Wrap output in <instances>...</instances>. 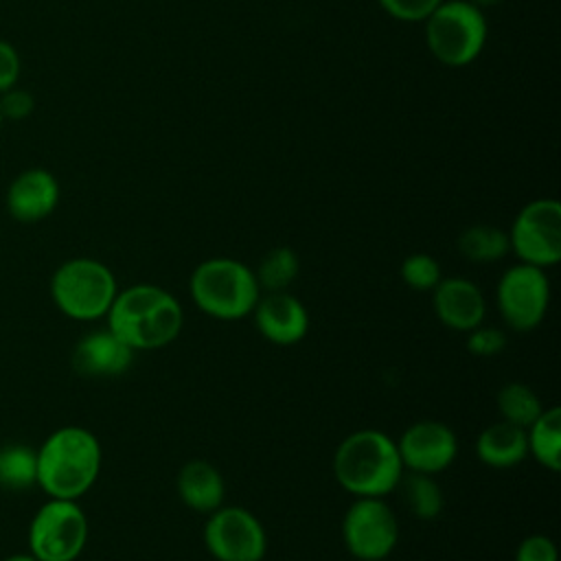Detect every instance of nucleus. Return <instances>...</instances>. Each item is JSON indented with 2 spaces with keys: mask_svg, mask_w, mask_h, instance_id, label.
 Listing matches in <instances>:
<instances>
[{
  "mask_svg": "<svg viewBox=\"0 0 561 561\" xmlns=\"http://www.w3.org/2000/svg\"><path fill=\"white\" fill-rule=\"evenodd\" d=\"M105 322L134 353L158 351L178 340L184 327V311L180 300L164 287L136 283L118 289Z\"/></svg>",
  "mask_w": 561,
  "mask_h": 561,
  "instance_id": "nucleus-1",
  "label": "nucleus"
},
{
  "mask_svg": "<svg viewBox=\"0 0 561 561\" xmlns=\"http://www.w3.org/2000/svg\"><path fill=\"white\" fill-rule=\"evenodd\" d=\"M37 486L48 497L79 500L96 482L103 465L99 438L81 425H64L50 432L35 449Z\"/></svg>",
  "mask_w": 561,
  "mask_h": 561,
  "instance_id": "nucleus-2",
  "label": "nucleus"
},
{
  "mask_svg": "<svg viewBox=\"0 0 561 561\" xmlns=\"http://www.w3.org/2000/svg\"><path fill=\"white\" fill-rule=\"evenodd\" d=\"M333 476L353 497H386L403 476V462L392 440L381 430L351 432L333 454Z\"/></svg>",
  "mask_w": 561,
  "mask_h": 561,
  "instance_id": "nucleus-3",
  "label": "nucleus"
},
{
  "mask_svg": "<svg viewBox=\"0 0 561 561\" xmlns=\"http://www.w3.org/2000/svg\"><path fill=\"white\" fill-rule=\"evenodd\" d=\"M195 307L215 320H241L252 313L261 298L254 270L230 256L202 261L188 278Z\"/></svg>",
  "mask_w": 561,
  "mask_h": 561,
  "instance_id": "nucleus-4",
  "label": "nucleus"
},
{
  "mask_svg": "<svg viewBox=\"0 0 561 561\" xmlns=\"http://www.w3.org/2000/svg\"><path fill=\"white\" fill-rule=\"evenodd\" d=\"M118 283L114 272L90 256H75L64 261L50 276V298L55 307L79 322L105 318Z\"/></svg>",
  "mask_w": 561,
  "mask_h": 561,
  "instance_id": "nucleus-5",
  "label": "nucleus"
},
{
  "mask_svg": "<svg viewBox=\"0 0 561 561\" xmlns=\"http://www.w3.org/2000/svg\"><path fill=\"white\" fill-rule=\"evenodd\" d=\"M423 24L430 53L445 66H467L484 48L486 20L471 0H443Z\"/></svg>",
  "mask_w": 561,
  "mask_h": 561,
  "instance_id": "nucleus-6",
  "label": "nucleus"
},
{
  "mask_svg": "<svg viewBox=\"0 0 561 561\" xmlns=\"http://www.w3.org/2000/svg\"><path fill=\"white\" fill-rule=\"evenodd\" d=\"M88 533V517L77 500L48 497L28 524V552L37 561H77Z\"/></svg>",
  "mask_w": 561,
  "mask_h": 561,
  "instance_id": "nucleus-7",
  "label": "nucleus"
},
{
  "mask_svg": "<svg viewBox=\"0 0 561 561\" xmlns=\"http://www.w3.org/2000/svg\"><path fill=\"white\" fill-rule=\"evenodd\" d=\"M511 252L519 263L552 267L561 261V204L550 197L528 202L508 230Z\"/></svg>",
  "mask_w": 561,
  "mask_h": 561,
  "instance_id": "nucleus-8",
  "label": "nucleus"
},
{
  "mask_svg": "<svg viewBox=\"0 0 561 561\" xmlns=\"http://www.w3.org/2000/svg\"><path fill=\"white\" fill-rule=\"evenodd\" d=\"M495 305L504 324L517 333L537 329L550 307V280L546 270L515 263L497 280Z\"/></svg>",
  "mask_w": 561,
  "mask_h": 561,
  "instance_id": "nucleus-9",
  "label": "nucleus"
},
{
  "mask_svg": "<svg viewBox=\"0 0 561 561\" xmlns=\"http://www.w3.org/2000/svg\"><path fill=\"white\" fill-rule=\"evenodd\" d=\"M204 548L215 561H263L267 535L261 519L243 506H219L202 530Z\"/></svg>",
  "mask_w": 561,
  "mask_h": 561,
  "instance_id": "nucleus-10",
  "label": "nucleus"
},
{
  "mask_svg": "<svg viewBox=\"0 0 561 561\" xmlns=\"http://www.w3.org/2000/svg\"><path fill=\"white\" fill-rule=\"evenodd\" d=\"M342 541L357 561H383L399 543V519L383 497H355L342 519Z\"/></svg>",
  "mask_w": 561,
  "mask_h": 561,
  "instance_id": "nucleus-11",
  "label": "nucleus"
},
{
  "mask_svg": "<svg viewBox=\"0 0 561 561\" xmlns=\"http://www.w3.org/2000/svg\"><path fill=\"white\" fill-rule=\"evenodd\" d=\"M397 449L405 471L436 476L454 465L458 456V438L449 425L425 419L403 430Z\"/></svg>",
  "mask_w": 561,
  "mask_h": 561,
  "instance_id": "nucleus-12",
  "label": "nucleus"
},
{
  "mask_svg": "<svg viewBox=\"0 0 561 561\" xmlns=\"http://www.w3.org/2000/svg\"><path fill=\"white\" fill-rule=\"evenodd\" d=\"M256 331L276 346H294L309 333V311L300 298L285 291H263L252 313Z\"/></svg>",
  "mask_w": 561,
  "mask_h": 561,
  "instance_id": "nucleus-13",
  "label": "nucleus"
},
{
  "mask_svg": "<svg viewBox=\"0 0 561 561\" xmlns=\"http://www.w3.org/2000/svg\"><path fill=\"white\" fill-rule=\"evenodd\" d=\"M432 307L440 324L458 333H469L486 318V298L482 289L473 280L460 276L438 280L432 289Z\"/></svg>",
  "mask_w": 561,
  "mask_h": 561,
  "instance_id": "nucleus-14",
  "label": "nucleus"
},
{
  "mask_svg": "<svg viewBox=\"0 0 561 561\" xmlns=\"http://www.w3.org/2000/svg\"><path fill=\"white\" fill-rule=\"evenodd\" d=\"M134 351L107 327L85 333L72 348V368L83 377H121L134 362Z\"/></svg>",
  "mask_w": 561,
  "mask_h": 561,
  "instance_id": "nucleus-15",
  "label": "nucleus"
},
{
  "mask_svg": "<svg viewBox=\"0 0 561 561\" xmlns=\"http://www.w3.org/2000/svg\"><path fill=\"white\" fill-rule=\"evenodd\" d=\"M59 204V182L42 167L26 169L7 188V210L15 221L35 224L46 219Z\"/></svg>",
  "mask_w": 561,
  "mask_h": 561,
  "instance_id": "nucleus-16",
  "label": "nucleus"
},
{
  "mask_svg": "<svg viewBox=\"0 0 561 561\" xmlns=\"http://www.w3.org/2000/svg\"><path fill=\"white\" fill-rule=\"evenodd\" d=\"M175 491L186 508L202 515L217 511L226 500V482L221 471L202 458H193L180 467L175 476Z\"/></svg>",
  "mask_w": 561,
  "mask_h": 561,
  "instance_id": "nucleus-17",
  "label": "nucleus"
},
{
  "mask_svg": "<svg viewBox=\"0 0 561 561\" xmlns=\"http://www.w3.org/2000/svg\"><path fill=\"white\" fill-rule=\"evenodd\" d=\"M476 456L482 465L491 469H513L522 465L528 456L526 430L497 421L486 425L476 440Z\"/></svg>",
  "mask_w": 561,
  "mask_h": 561,
  "instance_id": "nucleus-18",
  "label": "nucleus"
},
{
  "mask_svg": "<svg viewBox=\"0 0 561 561\" xmlns=\"http://www.w3.org/2000/svg\"><path fill=\"white\" fill-rule=\"evenodd\" d=\"M528 454L548 471H561V408L548 405L526 427Z\"/></svg>",
  "mask_w": 561,
  "mask_h": 561,
  "instance_id": "nucleus-19",
  "label": "nucleus"
},
{
  "mask_svg": "<svg viewBox=\"0 0 561 561\" xmlns=\"http://www.w3.org/2000/svg\"><path fill=\"white\" fill-rule=\"evenodd\" d=\"M456 245L458 252L471 263H495L511 252L508 232L489 224H476L465 228L458 234Z\"/></svg>",
  "mask_w": 561,
  "mask_h": 561,
  "instance_id": "nucleus-20",
  "label": "nucleus"
},
{
  "mask_svg": "<svg viewBox=\"0 0 561 561\" xmlns=\"http://www.w3.org/2000/svg\"><path fill=\"white\" fill-rule=\"evenodd\" d=\"M397 489H401L405 506L416 519L432 522L445 508V493L440 484L434 480V476L403 471Z\"/></svg>",
  "mask_w": 561,
  "mask_h": 561,
  "instance_id": "nucleus-21",
  "label": "nucleus"
},
{
  "mask_svg": "<svg viewBox=\"0 0 561 561\" xmlns=\"http://www.w3.org/2000/svg\"><path fill=\"white\" fill-rule=\"evenodd\" d=\"M497 403V412H500V421H506L511 425H517L522 430H526L541 412H543V403L539 399V394L522 383V381H508L497 390L495 397Z\"/></svg>",
  "mask_w": 561,
  "mask_h": 561,
  "instance_id": "nucleus-22",
  "label": "nucleus"
},
{
  "mask_svg": "<svg viewBox=\"0 0 561 561\" xmlns=\"http://www.w3.org/2000/svg\"><path fill=\"white\" fill-rule=\"evenodd\" d=\"M37 484V454L28 445L11 443L0 447V486L24 491Z\"/></svg>",
  "mask_w": 561,
  "mask_h": 561,
  "instance_id": "nucleus-23",
  "label": "nucleus"
},
{
  "mask_svg": "<svg viewBox=\"0 0 561 561\" xmlns=\"http://www.w3.org/2000/svg\"><path fill=\"white\" fill-rule=\"evenodd\" d=\"M300 261L289 245H276L263 254L254 276L261 291H285L298 278Z\"/></svg>",
  "mask_w": 561,
  "mask_h": 561,
  "instance_id": "nucleus-24",
  "label": "nucleus"
},
{
  "mask_svg": "<svg viewBox=\"0 0 561 561\" xmlns=\"http://www.w3.org/2000/svg\"><path fill=\"white\" fill-rule=\"evenodd\" d=\"M399 274H401V280L414 291H432L443 278L438 259H434L427 252H414L405 256L399 267Z\"/></svg>",
  "mask_w": 561,
  "mask_h": 561,
  "instance_id": "nucleus-25",
  "label": "nucleus"
},
{
  "mask_svg": "<svg viewBox=\"0 0 561 561\" xmlns=\"http://www.w3.org/2000/svg\"><path fill=\"white\" fill-rule=\"evenodd\" d=\"M467 351L476 357H495L506 348V335L497 327H486L484 322L467 333Z\"/></svg>",
  "mask_w": 561,
  "mask_h": 561,
  "instance_id": "nucleus-26",
  "label": "nucleus"
},
{
  "mask_svg": "<svg viewBox=\"0 0 561 561\" xmlns=\"http://www.w3.org/2000/svg\"><path fill=\"white\" fill-rule=\"evenodd\" d=\"M443 0H379L381 9L401 22H425Z\"/></svg>",
  "mask_w": 561,
  "mask_h": 561,
  "instance_id": "nucleus-27",
  "label": "nucleus"
},
{
  "mask_svg": "<svg viewBox=\"0 0 561 561\" xmlns=\"http://www.w3.org/2000/svg\"><path fill=\"white\" fill-rule=\"evenodd\" d=\"M35 107V99L28 90H22L18 85L9 88L7 92L0 94V114H2V121H24L26 116H31Z\"/></svg>",
  "mask_w": 561,
  "mask_h": 561,
  "instance_id": "nucleus-28",
  "label": "nucleus"
},
{
  "mask_svg": "<svg viewBox=\"0 0 561 561\" xmlns=\"http://www.w3.org/2000/svg\"><path fill=\"white\" fill-rule=\"evenodd\" d=\"M515 561H559V552L548 535L535 533L519 541L515 550Z\"/></svg>",
  "mask_w": 561,
  "mask_h": 561,
  "instance_id": "nucleus-29",
  "label": "nucleus"
},
{
  "mask_svg": "<svg viewBox=\"0 0 561 561\" xmlns=\"http://www.w3.org/2000/svg\"><path fill=\"white\" fill-rule=\"evenodd\" d=\"M20 68H22V61L15 46L9 44L7 39H0V94L18 85Z\"/></svg>",
  "mask_w": 561,
  "mask_h": 561,
  "instance_id": "nucleus-30",
  "label": "nucleus"
},
{
  "mask_svg": "<svg viewBox=\"0 0 561 561\" xmlns=\"http://www.w3.org/2000/svg\"><path fill=\"white\" fill-rule=\"evenodd\" d=\"M2 561H37L31 552H15V554H9V557H4Z\"/></svg>",
  "mask_w": 561,
  "mask_h": 561,
  "instance_id": "nucleus-31",
  "label": "nucleus"
},
{
  "mask_svg": "<svg viewBox=\"0 0 561 561\" xmlns=\"http://www.w3.org/2000/svg\"><path fill=\"white\" fill-rule=\"evenodd\" d=\"M471 2H473L476 7H480V9H482V7H493V4H500L502 0H471Z\"/></svg>",
  "mask_w": 561,
  "mask_h": 561,
  "instance_id": "nucleus-32",
  "label": "nucleus"
},
{
  "mask_svg": "<svg viewBox=\"0 0 561 561\" xmlns=\"http://www.w3.org/2000/svg\"><path fill=\"white\" fill-rule=\"evenodd\" d=\"M2 123H4V121H2V114H0V127H2Z\"/></svg>",
  "mask_w": 561,
  "mask_h": 561,
  "instance_id": "nucleus-33",
  "label": "nucleus"
}]
</instances>
